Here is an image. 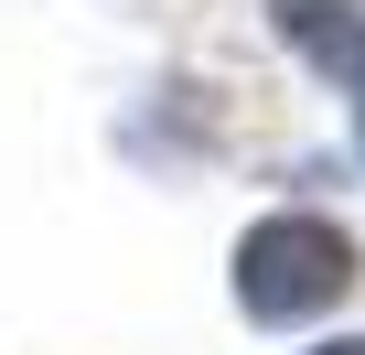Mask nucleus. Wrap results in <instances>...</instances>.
I'll return each mask as SVG.
<instances>
[{
    "label": "nucleus",
    "instance_id": "f257e3e1",
    "mask_svg": "<svg viewBox=\"0 0 365 355\" xmlns=\"http://www.w3.org/2000/svg\"><path fill=\"white\" fill-rule=\"evenodd\" d=\"M354 291V237L344 226H322V216H269V226H247V248H237V301L258 312V323H312V312H333Z\"/></svg>",
    "mask_w": 365,
    "mask_h": 355
},
{
    "label": "nucleus",
    "instance_id": "f03ea898",
    "mask_svg": "<svg viewBox=\"0 0 365 355\" xmlns=\"http://www.w3.org/2000/svg\"><path fill=\"white\" fill-rule=\"evenodd\" d=\"M322 355H365V344H322Z\"/></svg>",
    "mask_w": 365,
    "mask_h": 355
}]
</instances>
